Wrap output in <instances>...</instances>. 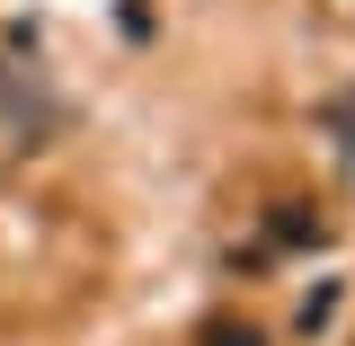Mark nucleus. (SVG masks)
Instances as JSON below:
<instances>
[{
	"mask_svg": "<svg viewBox=\"0 0 355 346\" xmlns=\"http://www.w3.org/2000/svg\"><path fill=\"white\" fill-rule=\"evenodd\" d=\"M320 231H329V214L293 196V205H275V214H266V249H320Z\"/></svg>",
	"mask_w": 355,
	"mask_h": 346,
	"instance_id": "f257e3e1",
	"label": "nucleus"
},
{
	"mask_svg": "<svg viewBox=\"0 0 355 346\" xmlns=\"http://www.w3.org/2000/svg\"><path fill=\"white\" fill-rule=\"evenodd\" d=\"M205 346H258V338H249V329H231V320H214V329H205Z\"/></svg>",
	"mask_w": 355,
	"mask_h": 346,
	"instance_id": "f03ea898",
	"label": "nucleus"
}]
</instances>
